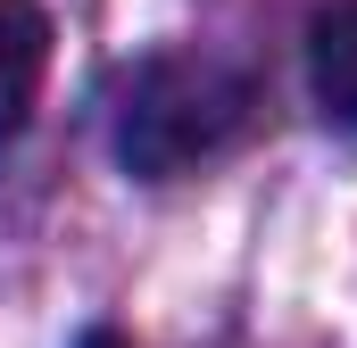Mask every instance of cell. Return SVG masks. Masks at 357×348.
<instances>
[{
  "label": "cell",
  "mask_w": 357,
  "mask_h": 348,
  "mask_svg": "<svg viewBox=\"0 0 357 348\" xmlns=\"http://www.w3.org/2000/svg\"><path fill=\"white\" fill-rule=\"evenodd\" d=\"M50 75V8L42 0H0V133H17Z\"/></svg>",
  "instance_id": "obj_2"
},
{
  "label": "cell",
  "mask_w": 357,
  "mask_h": 348,
  "mask_svg": "<svg viewBox=\"0 0 357 348\" xmlns=\"http://www.w3.org/2000/svg\"><path fill=\"white\" fill-rule=\"evenodd\" d=\"M307 91L333 125L357 133V0H333L307 17Z\"/></svg>",
  "instance_id": "obj_3"
},
{
  "label": "cell",
  "mask_w": 357,
  "mask_h": 348,
  "mask_svg": "<svg viewBox=\"0 0 357 348\" xmlns=\"http://www.w3.org/2000/svg\"><path fill=\"white\" fill-rule=\"evenodd\" d=\"M250 125V75L208 50H150L116 91V158L142 182H175Z\"/></svg>",
  "instance_id": "obj_1"
}]
</instances>
